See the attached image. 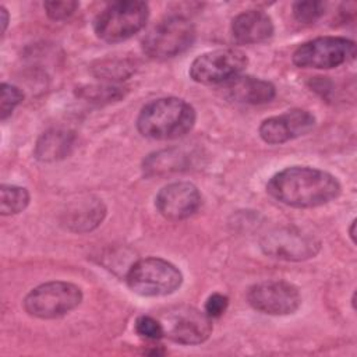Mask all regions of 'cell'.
<instances>
[{
  "instance_id": "obj_1",
  "label": "cell",
  "mask_w": 357,
  "mask_h": 357,
  "mask_svg": "<svg viewBox=\"0 0 357 357\" xmlns=\"http://www.w3.org/2000/svg\"><path fill=\"white\" fill-rule=\"evenodd\" d=\"M340 190L335 176L308 166L286 167L266 184V191L272 198L294 208L325 205L337 198Z\"/></svg>"
},
{
  "instance_id": "obj_2",
  "label": "cell",
  "mask_w": 357,
  "mask_h": 357,
  "mask_svg": "<svg viewBox=\"0 0 357 357\" xmlns=\"http://www.w3.org/2000/svg\"><path fill=\"white\" fill-rule=\"evenodd\" d=\"M195 117L194 107L184 99L159 98L141 109L137 128L151 139H176L191 131Z\"/></svg>"
},
{
  "instance_id": "obj_3",
  "label": "cell",
  "mask_w": 357,
  "mask_h": 357,
  "mask_svg": "<svg viewBox=\"0 0 357 357\" xmlns=\"http://www.w3.org/2000/svg\"><path fill=\"white\" fill-rule=\"evenodd\" d=\"M149 17V7L139 0H121L109 4L95 20L93 29L105 42H121L141 31Z\"/></svg>"
},
{
  "instance_id": "obj_4",
  "label": "cell",
  "mask_w": 357,
  "mask_h": 357,
  "mask_svg": "<svg viewBox=\"0 0 357 357\" xmlns=\"http://www.w3.org/2000/svg\"><path fill=\"white\" fill-rule=\"evenodd\" d=\"M183 283L177 266L166 259L149 257L137 261L127 273L128 287L144 297H160L174 293Z\"/></svg>"
},
{
  "instance_id": "obj_5",
  "label": "cell",
  "mask_w": 357,
  "mask_h": 357,
  "mask_svg": "<svg viewBox=\"0 0 357 357\" xmlns=\"http://www.w3.org/2000/svg\"><path fill=\"white\" fill-rule=\"evenodd\" d=\"M81 301L82 291L78 286L54 280L32 289L24 298V308L32 317L53 319L68 314Z\"/></svg>"
},
{
  "instance_id": "obj_6",
  "label": "cell",
  "mask_w": 357,
  "mask_h": 357,
  "mask_svg": "<svg viewBox=\"0 0 357 357\" xmlns=\"http://www.w3.org/2000/svg\"><path fill=\"white\" fill-rule=\"evenodd\" d=\"M195 39V28L181 15L158 22L142 39V50L152 59L165 60L185 52Z\"/></svg>"
},
{
  "instance_id": "obj_7",
  "label": "cell",
  "mask_w": 357,
  "mask_h": 357,
  "mask_svg": "<svg viewBox=\"0 0 357 357\" xmlns=\"http://www.w3.org/2000/svg\"><path fill=\"white\" fill-rule=\"evenodd\" d=\"M356 43L340 36H321L304 42L293 53V63L300 68L329 70L353 60Z\"/></svg>"
},
{
  "instance_id": "obj_8",
  "label": "cell",
  "mask_w": 357,
  "mask_h": 357,
  "mask_svg": "<svg viewBox=\"0 0 357 357\" xmlns=\"http://www.w3.org/2000/svg\"><path fill=\"white\" fill-rule=\"evenodd\" d=\"M248 64L247 56L238 49H219L198 56L190 66V77L199 84L212 85L231 81Z\"/></svg>"
},
{
  "instance_id": "obj_9",
  "label": "cell",
  "mask_w": 357,
  "mask_h": 357,
  "mask_svg": "<svg viewBox=\"0 0 357 357\" xmlns=\"http://www.w3.org/2000/svg\"><path fill=\"white\" fill-rule=\"evenodd\" d=\"M159 321L165 336L180 344L204 343L212 333L211 318L205 312L188 305L167 310Z\"/></svg>"
},
{
  "instance_id": "obj_10",
  "label": "cell",
  "mask_w": 357,
  "mask_h": 357,
  "mask_svg": "<svg viewBox=\"0 0 357 357\" xmlns=\"http://www.w3.org/2000/svg\"><path fill=\"white\" fill-rule=\"evenodd\" d=\"M262 251L278 259L304 261L318 254L319 240L297 227H279L261 238Z\"/></svg>"
},
{
  "instance_id": "obj_11",
  "label": "cell",
  "mask_w": 357,
  "mask_h": 357,
  "mask_svg": "<svg viewBox=\"0 0 357 357\" xmlns=\"http://www.w3.org/2000/svg\"><path fill=\"white\" fill-rule=\"evenodd\" d=\"M247 300L254 310L269 315L293 314L301 305L298 289L284 280H266L251 286Z\"/></svg>"
},
{
  "instance_id": "obj_12",
  "label": "cell",
  "mask_w": 357,
  "mask_h": 357,
  "mask_svg": "<svg viewBox=\"0 0 357 357\" xmlns=\"http://www.w3.org/2000/svg\"><path fill=\"white\" fill-rule=\"evenodd\" d=\"M155 205L169 220H181L194 215L201 205V194L190 181H174L158 192Z\"/></svg>"
},
{
  "instance_id": "obj_13",
  "label": "cell",
  "mask_w": 357,
  "mask_h": 357,
  "mask_svg": "<svg viewBox=\"0 0 357 357\" xmlns=\"http://www.w3.org/2000/svg\"><path fill=\"white\" fill-rule=\"evenodd\" d=\"M315 126V117L304 109H293L280 116L265 119L259 126V137L266 144H283L307 134Z\"/></svg>"
},
{
  "instance_id": "obj_14",
  "label": "cell",
  "mask_w": 357,
  "mask_h": 357,
  "mask_svg": "<svg viewBox=\"0 0 357 357\" xmlns=\"http://www.w3.org/2000/svg\"><path fill=\"white\" fill-rule=\"evenodd\" d=\"M231 33L240 43H261L273 35V22L264 11L248 10L234 17Z\"/></svg>"
},
{
  "instance_id": "obj_15",
  "label": "cell",
  "mask_w": 357,
  "mask_h": 357,
  "mask_svg": "<svg viewBox=\"0 0 357 357\" xmlns=\"http://www.w3.org/2000/svg\"><path fill=\"white\" fill-rule=\"evenodd\" d=\"M106 215V208L102 199L89 197L71 204L64 212L63 223L73 231H89L98 227Z\"/></svg>"
},
{
  "instance_id": "obj_16",
  "label": "cell",
  "mask_w": 357,
  "mask_h": 357,
  "mask_svg": "<svg viewBox=\"0 0 357 357\" xmlns=\"http://www.w3.org/2000/svg\"><path fill=\"white\" fill-rule=\"evenodd\" d=\"M227 93L231 99L240 103L262 105L275 98V86L265 81L250 75L236 77L227 84Z\"/></svg>"
},
{
  "instance_id": "obj_17",
  "label": "cell",
  "mask_w": 357,
  "mask_h": 357,
  "mask_svg": "<svg viewBox=\"0 0 357 357\" xmlns=\"http://www.w3.org/2000/svg\"><path fill=\"white\" fill-rule=\"evenodd\" d=\"M75 139V134L70 130H47L38 138L33 155L40 162H54L64 159L74 149Z\"/></svg>"
},
{
  "instance_id": "obj_18",
  "label": "cell",
  "mask_w": 357,
  "mask_h": 357,
  "mask_svg": "<svg viewBox=\"0 0 357 357\" xmlns=\"http://www.w3.org/2000/svg\"><path fill=\"white\" fill-rule=\"evenodd\" d=\"M185 156L177 151H160L149 155L144 160V172L148 176L165 174L184 169Z\"/></svg>"
},
{
  "instance_id": "obj_19",
  "label": "cell",
  "mask_w": 357,
  "mask_h": 357,
  "mask_svg": "<svg viewBox=\"0 0 357 357\" xmlns=\"http://www.w3.org/2000/svg\"><path fill=\"white\" fill-rule=\"evenodd\" d=\"M1 215H15L22 212L29 204V192L20 185H1Z\"/></svg>"
},
{
  "instance_id": "obj_20",
  "label": "cell",
  "mask_w": 357,
  "mask_h": 357,
  "mask_svg": "<svg viewBox=\"0 0 357 357\" xmlns=\"http://www.w3.org/2000/svg\"><path fill=\"white\" fill-rule=\"evenodd\" d=\"M324 1H296L293 4V14L298 22L314 24L325 13Z\"/></svg>"
},
{
  "instance_id": "obj_21",
  "label": "cell",
  "mask_w": 357,
  "mask_h": 357,
  "mask_svg": "<svg viewBox=\"0 0 357 357\" xmlns=\"http://www.w3.org/2000/svg\"><path fill=\"white\" fill-rule=\"evenodd\" d=\"M96 75L105 79H126L131 74V64L124 60H106L100 61L96 67Z\"/></svg>"
},
{
  "instance_id": "obj_22",
  "label": "cell",
  "mask_w": 357,
  "mask_h": 357,
  "mask_svg": "<svg viewBox=\"0 0 357 357\" xmlns=\"http://www.w3.org/2000/svg\"><path fill=\"white\" fill-rule=\"evenodd\" d=\"M24 99V93L20 88L11 84H1V99H0V119L6 120Z\"/></svg>"
},
{
  "instance_id": "obj_23",
  "label": "cell",
  "mask_w": 357,
  "mask_h": 357,
  "mask_svg": "<svg viewBox=\"0 0 357 357\" xmlns=\"http://www.w3.org/2000/svg\"><path fill=\"white\" fill-rule=\"evenodd\" d=\"M79 96L89 99L91 102H113L119 100L123 96L120 88L116 86H88L79 91Z\"/></svg>"
},
{
  "instance_id": "obj_24",
  "label": "cell",
  "mask_w": 357,
  "mask_h": 357,
  "mask_svg": "<svg viewBox=\"0 0 357 357\" xmlns=\"http://www.w3.org/2000/svg\"><path fill=\"white\" fill-rule=\"evenodd\" d=\"M135 332L146 339H160L162 336H165L163 332V326L160 324L159 319H155L149 315H141L137 318L135 321Z\"/></svg>"
},
{
  "instance_id": "obj_25",
  "label": "cell",
  "mask_w": 357,
  "mask_h": 357,
  "mask_svg": "<svg viewBox=\"0 0 357 357\" xmlns=\"http://www.w3.org/2000/svg\"><path fill=\"white\" fill-rule=\"evenodd\" d=\"M79 4L74 0H53V1H45L43 4L49 18L56 21L68 18L71 14H74Z\"/></svg>"
},
{
  "instance_id": "obj_26",
  "label": "cell",
  "mask_w": 357,
  "mask_h": 357,
  "mask_svg": "<svg viewBox=\"0 0 357 357\" xmlns=\"http://www.w3.org/2000/svg\"><path fill=\"white\" fill-rule=\"evenodd\" d=\"M229 305V298L220 293H213L208 297L205 303V314L209 318H218L220 317Z\"/></svg>"
},
{
  "instance_id": "obj_27",
  "label": "cell",
  "mask_w": 357,
  "mask_h": 357,
  "mask_svg": "<svg viewBox=\"0 0 357 357\" xmlns=\"http://www.w3.org/2000/svg\"><path fill=\"white\" fill-rule=\"evenodd\" d=\"M0 14H1V24H3V32L6 31L7 28V24H8V13L4 7H0Z\"/></svg>"
},
{
  "instance_id": "obj_28",
  "label": "cell",
  "mask_w": 357,
  "mask_h": 357,
  "mask_svg": "<svg viewBox=\"0 0 357 357\" xmlns=\"http://www.w3.org/2000/svg\"><path fill=\"white\" fill-rule=\"evenodd\" d=\"M354 226H356V220L351 222V226H350V237L353 241H356V237H354Z\"/></svg>"
}]
</instances>
